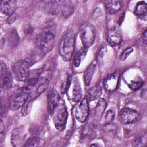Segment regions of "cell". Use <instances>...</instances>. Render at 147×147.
<instances>
[{"label":"cell","instance_id":"cell-1","mask_svg":"<svg viewBox=\"0 0 147 147\" xmlns=\"http://www.w3.org/2000/svg\"><path fill=\"white\" fill-rule=\"evenodd\" d=\"M75 37L72 29H68L60 40L59 52L64 61H69L73 55L75 47Z\"/></svg>","mask_w":147,"mask_h":147},{"label":"cell","instance_id":"cell-2","mask_svg":"<svg viewBox=\"0 0 147 147\" xmlns=\"http://www.w3.org/2000/svg\"><path fill=\"white\" fill-rule=\"evenodd\" d=\"M31 94V88L28 86L17 89L10 97V108L13 110H16L22 107L28 101Z\"/></svg>","mask_w":147,"mask_h":147},{"label":"cell","instance_id":"cell-3","mask_svg":"<svg viewBox=\"0 0 147 147\" xmlns=\"http://www.w3.org/2000/svg\"><path fill=\"white\" fill-rule=\"evenodd\" d=\"M55 40V35L53 32L50 30L44 31L37 38V47L42 53H47L53 48Z\"/></svg>","mask_w":147,"mask_h":147},{"label":"cell","instance_id":"cell-4","mask_svg":"<svg viewBox=\"0 0 147 147\" xmlns=\"http://www.w3.org/2000/svg\"><path fill=\"white\" fill-rule=\"evenodd\" d=\"M50 115L56 129L59 131L63 130L65 127L68 117V113L65 105L60 103Z\"/></svg>","mask_w":147,"mask_h":147},{"label":"cell","instance_id":"cell-5","mask_svg":"<svg viewBox=\"0 0 147 147\" xmlns=\"http://www.w3.org/2000/svg\"><path fill=\"white\" fill-rule=\"evenodd\" d=\"M95 29L88 22L83 23L79 29V36L84 47L86 48L90 47L95 39Z\"/></svg>","mask_w":147,"mask_h":147},{"label":"cell","instance_id":"cell-6","mask_svg":"<svg viewBox=\"0 0 147 147\" xmlns=\"http://www.w3.org/2000/svg\"><path fill=\"white\" fill-rule=\"evenodd\" d=\"M31 61L28 60H21L15 63L13 66V71L16 79L20 82L26 81Z\"/></svg>","mask_w":147,"mask_h":147},{"label":"cell","instance_id":"cell-7","mask_svg":"<svg viewBox=\"0 0 147 147\" xmlns=\"http://www.w3.org/2000/svg\"><path fill=\"white\" fill-rule=\"evenodd\" d=\"M66 92L68 93V98L72 102H77L81 99L82 91L79 80L77 76L71 78Z\"/></svg>","mask_w":147,"mask_h":147},{"label":"cell","instance_id":"cell-8","mask_svg":"<svg viewBox=\"0 0 147 147\" xmlns=\"http://www.w3.org/2000/svg\"><path fill=\"white\" fill-rule=\"evenodd\" d=\"M1 87L3 90L9 89L13 85V76L7 67L2 61L0 67Z\"/></svg>","mask_w":147,"mask_h":147},{"label":"cell","instance_id":"cell-9","mask_svg":"<svg viewBox=\"0 0 147 147\" xmlns=\"http://www.w3.org/2000/svg\"><path fill=\"white\" fill-rule=\"evenodd\" d=\"M88 100L87 98H83L77 105L75 110L76 119L81 123L84 122L88 116Z\"/></svg>","mask_w":147,"mask_h":147},{"label":"cell","instance_id":"cell-10","mask_svg":"<svg viewBox=\"0 0 147 147\" xmlns=\"http://www.w3.org/2000/svg\"><path fill=\"white\" fill-rule=\"evenodd\" d=\"M139 116L138 113L131 108L126 107L123 109L119 114V119L120 121L125 124H130L136 122Z\"/></svg>","mask_w":147,"mask_h":147},{"label":"cell","instance_id":"cell-11","mask_svg":"<svg viewBox=\"0 0 147 147\" xmlns=\"http://www.w3.org/2000/svg\"><path fill=\"white\" fill-rule=\"evenodd\" d=\"M107 40L108 43L112 46H117L122 41V34L119 27L113 25L110 27L107 32Z\"/></svg>","mask_w":147,"mask_h":147},{"label":"cell","instance_id":"cell-12","mask_svg":"<svg viewBox=\"0 0 147 147\" xmlns=\"http://www.w3.org/2000/svg\"><path fill=\"white\" fill-rule=\"evenodd\" d=\"M60 97L59 92L55 89H51L47 96V108L48 111L51 114L54 109L60 104Z\"/></svg>","mask_w":147,"mask_h":147},{"label":"cell","instance_id":"cell-13","mask_svg":"<svg viewBox=\"0 0 147 147\" xmlns=\"http://www.w3.org/2000/svg\"><path fill=\"white\" fill-rule=\"evenodd\" d=\"M119 80V75L118 73H114L109 76H107L104 82L103 85L105 89L109 91H114L117 87V85Z\"/></svg>","mask_w":147,"mask_h":147},{"label":"cell","instance_id":"cell-14","mask_svg":"<svg viewBox=\"0 0 147 147\" xmlns=\"http://www.w3.org/2000/svg\"><path fill=\"white\" fill-rule=\"evenodd\" d=\"M16 7V1H1L0 2L1 12L6 16H10L13 14Z\"/></svg>","mask_w":147,"mask_h":147},{"label":"cell","instance_id":"cell-15","mask_svg":"<svg viewBox=\"0 0 147 147\" xmlns=\"http://www.w3.org/2000/svg\"><path fill=\"white\" fill-rule=\"evenodd\" d=\"M42 72V68H38L34 69L29 72L28 78L26 80L28 87L31 88L34 87L40 79L41 73Z\"/></svg>","mask_w":147,"mask_h":147},{"label":"cell","instance_id":"cell-16","mask_svg":"<svg viewBox=\"0 0 147 147\" xmlns=\"http://www.w3.org/2000/svg\"><path fill=\"white\" fill-rule=\"evenodd\" d=\"M49 84V79L45 76H41L38 79L37 83L34 87H35V91L33 94L34 96H37L42 93Z\"/></svg>","mask_w":147,"mask_h":147},{"label":"cell","instance_id":"cell-17","mask_svg":"<svg viewBox=\"0 0 147 147\" xmlns=\"http://www.w3.org/2000/svg\"><path fill=\"white\" fill-rule=\"evenodd\" d=\"M61 1H46L45 2L44 9L49 13L56 14L61 11Z\"/></svg>","mask_w":147,"mask_h":147},{"label":"cell","instance_id":"cell-18","mask_svg":"<svg viewBox=\"0 0 147 147\" xmlns=\"http://www.w3.org/2000/svg\"><path fill=\"white\" fill-rule=\"evenodd\" d=\"M105 4L109 13L114 14L121 10L123 5V2L122 1L119 0L107 1L105 2Z\"/></svg>","mask_w":147,"mask_h":147},{"label":"cell","instance_id":"cell-19","mask_svg":"<svg viewBox=\"0 0 147 147\" xmlns=\"http://www.w3.org/2000/svg\"><path fill=\"white\" fill-rule=\"evenodd\" d=\"M146 11L147 6L144 1H140L137 3L135 10L134 14L138 16L143 20H146Z\"/></svg>","mask_w":147,"mask_h":147},{"label":"cell","instance_id":"cell-20","mask_svg":"<svg viewBox=\"0 0 147 147\" xmlns=\"http://www.w3.org/2000/svg\"><path fill=\"white\" fill-rule=\"evenodd\" d=\"M102 88L100 84H96L88 91L87 98L88 101H94L98 99L102 95Z\"/></svg>","mask_w":147,"mask_h":147},{"label":"cell","instance_id":"cell-21","mask_svg":"<svg viewBox=\"0 0 147 147\" xmlns=\"http://www.w3.org/2000/svg\"><path fill=\"white\" fill-rule=\"evenodd\" d=\"M95 68L96 64L95 63H92L88 66V67L86 69V71L84 72V82L86 86H89L90 84L94 73L95 70Z\"/></svg>","mask_w":147,"mask_h":147},{"label":"cell","instance_id":"cell-22","mask_svg":"<svg viewBox=\"0 0 147 147\" xmlns=\"http://www.w3.org/2000/svg\"><path fill=\"white\" fill-rule=\"evenodd\" d=\"M74 8L71 1H65L61 2V11L64 17L69 16L73 13Z\"/></svg>","mask_w":147,"mask_h":147},{"label":"cell","instance_id":"cell-23","mask_svg":"<svg viewBox=\"0 0 147 147\" xmlns=\"http://www.w3.org/2000/svg\"><path fill=\"white\" fill-rule=\"evenodd\" d=\"M87 53V48L84 47L80 49L75 55L74 59V64L75 67H78L80 65L82 60L85 57Z\"/></svg>","mask_w":147,"mask_h":147},{"label":"cell","instance_id":"cell-24","mask_svg":"<svg viewBox=\"0 0 147 147\" xmlns=\"http://www.w3.org/2000/svg\"><path fill=\"white\" fill-rule=\"evenodd\" d=\"M7 40L9 44L11 47L16 46L17 44L19 41V36L16 29H13L10 31L8 34Z\"/></svg>","mask_w":147,"mask_h":147},{"label":"cell","instance_id":"cell-25","mask_svg":"<svg viewBox=\"0 0 147 147\" xmlns=\"http://www.w3.org/2000/svg\"><path fill=\"white\" fill-rule=\"evenodd\" d=\"M106 107V100L103 99H100L95 108V115L96 118H100L103 114L105 109Z\"/></svg>","mask_w":147,"mask_h":147},{"label":"cell","instance_id":"cell-26","mask_svg":"<svg viewBox=\"0 0 147 147\" xmlns=\"http://www.w3.org/2000/svg\"><path fill=\"white\" fill-rule=\"evenodd\" d=\"M142 84L143 80L141 77H138L136 79L131 80L129 84V87L132 90H137L142 86Z\"/></svg>","mask_w":147,"mask_h":147},{"label":"cell","instance_id":"cell-27","mask_svg":"<svg viewBox=\"0 0 147 147\" xmlns=\"http://www.w3.org/2000/svg\"><path fill=\"white\" fill-rule=\"evenodd\" d=\"M134 145L136 146H144L146 145V133H142L134 141Z\"/></svg>","mask_w":147,"mask_h":147},{"label":"cell","instance_id":"cell-28","mask_svg":"<svg viewBox=\"0 0 147 147\" xmlns=\"http://www.w3.org/2000/svg\"><path fill=\"white\" fill-rule=\"evenodd\" d=\"M40 142L39 138L37 137H32L29 138L26 142L24 146H37L38 145Z\"/></svg>","mask_w":147,"mask_h":147},{"label":"cell","instance_id":"cell-29","mask_svg":"<svg viewBox=\"0 0 147 147\" xmlns=\"http://www.w3.org/2000/svg\"><path fill=\"white\" fill-rule=\"evenodd\" d=\"M133 51V48L132 47H129L126 48L122 52V53L120 56V60L121 61H125Z\"/></svg>","mask_w":147,"mask_h":147},{"label":"cell","instance_id":"cell-30","mask_svg":"<svg viewBox=\"0 0 147 147\" xmlns=\"http://www.w3.org/2000/svg\"><path fill=\"white\" fill-rule=\"evenodd\" d=\"M114 117V111L110 109L109 110H107V111L106 112V114L105 116V120L106 121L107 123H110L111 122Z\"/></svg>","mask_w":147,"mask_h":147},{"label":"cell","instance_id":"cell-31","mask_svg":"<svg viewBox=\"0 0 147 147\" xmlns=\"http://www.w3.org/2000/svg\"><path fill=\"white\" fill-rule=\"evenodd\" d=\"M16 19H17V15L15 13H13L11 15L9 16V17L7 19V23L12 24L16 20Z\"/></svg>","mask_w":147,"mask_h":147},{"label":"cell","instance_id":"cell-32","mask_svg":"<svg viewBox=\"0 0 147 147\" xmlns=\"http://www.w3.org/2000/svg\"><path fill=\"white\" fill-rule=\"evenodd\" d=\"M147 30H145V31L143 32L142 36H141V39L142 40V42L146 44V41H147Z\"/></svg>","mask_w":147,"mask_h":147},{"label":"cell","instance_id":"cell-33","mask_svg":"<svg viewBox=\"0 0 147 147\" xmlns=\"http://www.w3.org/2000/svg\"><path fill=\"white\" fill-rule=\"evenodd\" d=\"M105 52H106V48H103L100 50V51L99 52V53L98 54V58H99V57L101 58L103 56V55L105 54Z\"/></svg>","mask_w":147,"mask_h":147},{"label":"cell","instance_id":"cell-34","mask_svg":"<svg viewBox=\"0 0 147 147\" xmlns=\"http://www.w3.org/2000/svg\"><path fill=\"white\" fill-rule=\"evenodd\" d=\"M141 96L144 99H146V89L145 88L142 90L141 92Z\"/></svg>","mask_w":147,"mask_h":147},{"label":"cell","instance_id":"cell-35","mask_svg":"<svg viewBox=\"0 0 147 147\" xmlns=\"http://www.w3.org/2000/svg\"><path fill=\"white\" fill-rule=\"evenodd\" d=\"M90 146H99V145L98 144H91Z\"/></svg>","mask_w":147,"mask_h":147}]
</instances>
